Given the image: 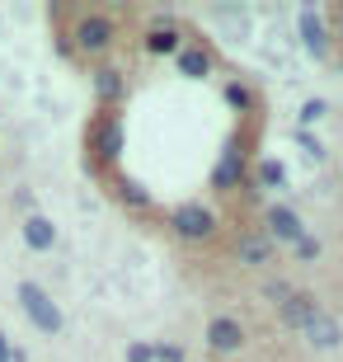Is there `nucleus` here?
<instances>
[{"label":"nucleus","mask_w":343,"mask_h":362,"mask_svg":"<svg viewBox=\"0 0 343 362\" xmlns=\"http://www.w3.org/2000/svg\"><path fill=\"white\" fill-rule=\"evenodd\" d=\"M0 362H14V349H10V339L0 334Z\"/></svg>","instance_id":"nucleus-16"},{"label":"nucleus","mask_w":343,"mask_h":362,"mask_svg":"<svg viewBox=\"0 0 343 362\" xmlns=\"http://www.w3.org/2000/svg\"><path fill=\"white\" fill-rule=\"evenodd\" d=\"M306 339H310V344H315V349H339L343 329H339V320H334V315H325V310H320L315 320L306 325Z\"/></svg>","instance_id":"nucleus-8"},{"label":"nucleus","mask_w":343,"mask_h":362,"mask_svg":"<svg viewBox=\"0 0 343 362\" xmlns=\"http://www.w3.org/2000/svg\"><path fill=\"white\" fill-rule=\"evenodd\" d=\"M320 118H325V99H306L301 104V132L310 127V122H320Z\"/></svg>","instance_id":"nucleus-11"},{"label":"nucleus","mask_w":343,"mask_h":362,"mask_svg":"<svg viewBox=\"0 0 343 362\" xmlns=\"http://www.w3.org/2000/svg\"><path fill=\"white\" fill-rule=\"evenodd\" d=\"M325 19H330V24L339 28V42H343V5H339V10H334V14H325Z\"/></svg>","instance_id":"nucleus-15"},{"label":"nucleus","mask_w":343,"mask_h":362,"mask_svg":"<svg viewBox=\"0 0 343 362\" xmlns=\"http://www.w3.org/2000/svg\"><path fill=\"white\" fill-rule=\"evenodd\" d=\"M165 230L184 245H202L216 235V212H211V202H184V207L165 212Z\"/></svg>","instance_id":"nucleus-2"},{"label":"nucleus","mask_w":343,"mask_h":362,"mask_svg":"<svg viewBox=\"0 0 343 362\" xmlns=\"http://www.w3.org/2000/svg\"><path fill=\"white\" fill-rule=\"evenodd\" d=\"M268 255H273V240H264V235H245L240 240V259L245 264H264Z\"/></svg>","instance_id":"nucleus-10"},{"label":"nucleus","mask_w":343,"mask_h":362,"mask_svg":"<svg viewBox=\"0 0 343 362\" xmlns=\"http://www.w3.org/2000/svg\"><path fill=\"white\" fill-rule=\"evenodd\" d=\"M268 226H273L277 240H291V245H306V240H310V235H306V226H301V216L291 212L287 202H273V207H268Z\"/></svg>","instance_id":"nucleus-7"},{"label":"nucleus","mask_w":343,"mask_h":362,"mask_svg":"<svg viewBox=\"0 0 343 362\" xmlns=\"http://www.w3.org/2000/svg\"><path fill=\"white\" fill-rule=\"evenodd\" d=\"M19 306L28 310V320L38 325V329H47V334H57V329H62V310H57V301L47 292H42L38 282H19Z\"/></svg>","instance_id":"nucleus-3"},{"label":"nucleus","mask_w":343,"mask_h":362,"mask_svg":"<svg viewBox=\"0 0 343 362\" xmlns=\"http://www.w3.org/2000/svg\"><path fill=\"white\" fill-rule=\"evenodd\" d=\"M156 362H188V358H184V349H179V344H160V349H156Z\"/></svg>","instance_id":"nucleus-13"},{"label":"nucleus","mask_w":343,"mask_h":362,"mask_svg":"<svg viewBox=\"0 0 343 362\" xmlns=\"http://www.w3.org/2000/svg\"><path fill=\"white\" fill-rule=\"evenodd\" d=\"M296 28H301L306 52L320 57V62H330L334 42H330V19H325V10H301V14H296Z\"/></svg>","instance_id":"nucleus-4"},{"label":"nucleus","mask_w":343,"mask_h":362,"mask_svg":"<svg viewBox=\"0 0 343 362\" xmlns=\"http://www.w3.org/2000/svg\"><path fill=\"white\" fill-rule=\"evenodd\" d=\"M240 344H245V329H240L236 315H211V320H207V349L216 353V358L240 353Z\"/></svg>","instance_id":"nucleus-5"},{"label":"nucleus","mask_w":343,"mask_h":362,"mask_svg":"<svg viewBox=\"0 0 343 362\" xmlns=\"http://www.w3.org/2000/svg\"><path fill=\"white\" fill-rule=\"evenodd\" d=\"M127 362H156V349L151 344H127Z\"/></svg>","instance_id":"nucleus-12"},{"label":"nucleus","mask_w":343,"mask_h":362,"mask_svg":"<svg viewBox=\"0 0 343 362\" xmlns=\"http://www.w3.org/2000/svg\"><path fill=\"white\" fill-rule=\"evenodd\" d=\"M277 315H282V325L287 329H306V325L320 315V306H315V296H306V292H287L282 301H277Z\"/></svg>","instance_id":"nucleus-6"},{"label":"nucleus","mask_w":343,"mask_h":362,"mask_svg":"<svg viewBox=\"0 0 343 362\" xmlns=\"http://www.w3.org/2000/svg\"><path fill=\"white\" fill-rule=\"evenodd\" d=\"M24 240H28V250H52L57 245V226L47 221L42 212H28V221H24Z\"/></svg>","instance_id":"nucleus-9"},{"label":"nucleus","mask_w":343,"mask_h":362,"mask_svg":"<svg viewBox=\"0 0 343 362\" xmlns=\"http://www.w3.org/2000/svg\"><path fill=\"white\" fill-rule=\"evenodd\" d=\"M118 14L122 10H66L57 5L52 24H57V47L66 57H90L94 66L113 57L118 42Z\"/></svg>","instance_id":"nucleus-1"},{"label":"nucleus","mask_w":343,"mask_h":362,"mask_svg":"<svg viewBox=\"0 0 343 362\" xmlns=\"http://www.w3.org/2000/svg\"><path fill=\"white\" fill-rule=\"evenodd\" d=\"M259 184H282V170L264 160V170H259Z\"/></svg>","instance_id":"nucleus-14"}]
</instances>
